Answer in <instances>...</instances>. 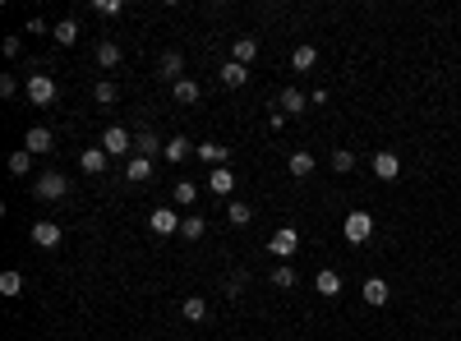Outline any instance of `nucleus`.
Here are the masks:
<instances>
[{
	"label": "nucleus",
	"instance_id": "nucleus-1",
	"mask_svg": "<svg viewBox=\"0 0 461 341\" xmlns=\"http://www.w3.org/2000/svg\"><path fill=\"white\" fill-rule=\"evenodd\" d=\"M33 194H37V199H46V203H61L65 194H70V180H65L61 171H46V175H37Z\"/></svg>",
	"mask_w": 461,
	"mask_h": 341
},
{
	"label": "nucleus",
	"instance_id": "nucleus-2",
	"mask_svg": "<svg viewBox=\"0 0 461 341\" xmlns=\"http://www.w3.org/2000/svg\"><path fill=\"white\" fill-rule=\"evenodd\" d=\"M341 236H346L351 245H365V240L374 236V217H369V212H351V217L341 221Z\"/></svg>",
	"mask_w": 461,
	"mask_h": 341
},
{
	"label": "nucleus",
	"instance_id": "nucleus-3",
	"mask_svg": "<svg viewBox=\"0 0 461 341\" xmlns=\"http://www.w3.org/2000/svg\"><path fill=\"white\" fill-rule=\"evenodd\" d=\"M97 148H106V157H125V152H134V134L120 130V125H111V130L102 134V143Z\"/></svg>",
	"mask_w": 461,
	"mask_h": 341
},
{
	"label": "nucleus",
	"instance_id": "nucleus-4",
	"mask_svg": "<svg viewBox=\"0 0 461 341\" xmlns=\"http://www.w3.org/2000/svg\"><path fill=\"white\" fill-rule=\"evenodd\" d=\"M28 102L33 106H51L56 102V79L51 74H28Z\"/></svg>",
	"mask_w": 461,
	"mask_h": 341
},
{
	"label": "nucleus",
	"instance_id": "nucleus-5",
	"mask_svg": "<svg viewBox=\"0 0 461 341\" xmlns=\"http://www.w3.org/2000/svg\"><path fill=\"white\" fill-rule=\"evenodd\" d=\"M268 249H272V254H277V258H291V254H296V249H300V231H296V226H281V231H272Z\"/></svg>",
	"mask_w": 461,
	"mask_h": 341
},
{
	"label": "nucleus",
	"instance_id": "nucleus-6",
	"mask_svg": "<svg viewBox=\"0 0 461 341\" xmlns=\"http://www.w3.org/2000/svg\"><path fill=\"white\" fill-rule=\"evenodd\" d=\"M194 157H199V162H208V167L212 171H217V167H227V157H231V148H227V143H199V148H194Z\"/></svg>",
	"mask_w": 461,
	"mask_h": 341
},
{
	"label": "nucleus",
	"instance_id": "nucleus-7",
	"mask_svg": "<svg viewBox=\"0 0 461 341\" xmlns=\"http://www.w3.org/2000/svg\"><path fill=\"white\" fill-rule=\"evenodd\" d=\"M61 240H65L61 221H37V226H33V245H42V249H56Z\"/></svg>",
	"mask_w": 461,
	"mask_h": 341
},
{
	"label": "nucleus",
	"instance_id": "nucleus-8",
	"mask_svg": "<svg viewBox=\"0 0 461 341\" xmlns=\"http://www.w3.org/2000/svg\"><path fill=\"white\" fill-rule=\"evenodd\" d=\"M51 143H56V134L46 130V125H33V130L24 134V148L33 152V157H37V152H51Z\"/></svg>",
	"mask_w": 461,
	"mask_h": 341
},
{
	"label": "nucleus",
	"instance_id": "nucleus-9",
	"mask_svg": "<svg viewBox=\"0 0 461 341\" xmlns=\"http://www.w3.org/2000/svg\"><path fill=\"white\" fill-rule=\"evenodd\" d=\"M374 175H378V180H397V175H401V157L392 148L374 152Z\"/></svg>",
	"mask_w": 461,
	"mask_h": 341
},
{
	"label": "nucleus",
	"instance_id": "nucleus-10",
	"mask_svg": "<svg viewBox=\"0 0 461 341\" xmlns=\"http://www.w3.org/2000/svg\"><path fill=\"white\" fill-rule=\"evenodd\" d=\"M180 221L185 217H175V208H157L152 217H148V226L157 231V236H175V231H180Z\"/></svg>",
	"mask_w": 461,
	"mask_h": 341
},
{
	"label": "nucleus",
	"instance_id": "nucleus-11",
	"mask_svg": "<svg viewBox=\"0 0 461 341\" xmlns=\"http://www.w3.org/2000/svg\"><path fill=\"white\" fill-rule=\"evenodd\" d=\"M360 295H365V305H374V309H378V305H388L392 290H388V281H383V277H369L365 286H360Z\"/></svg>",
	"mask_w": 461,
	"mask_h": 341
},
{
	"label": "nucleus",
	"instance_id": "nucleus-12",
	"mask_svg": "<svg viewBox=\"0 0 461 341\" xmlns=\"http://www.w3.org/2000/svg\"><path fill=\"white\" fill-rule=\"evenodd\" d=\"M314 167H318V162H314V152H291V157H286V171L296 175V180H309Z\"/></svg>",
	"mask_w": 461,
	"mask_h": 341
},
{
	"label": "nucleus",
	"instance_id": "nucleus-13",
	"mask_svg": "<svg viewBox=\"0 0 461 341\" xmlns=\"http://www.w3.org/2000/svg\"><path fill=\"white\" fill-rule=\"evenodd\" d=\"M162 74H166L171 83H180V79H185V56H180V51H162Z\"/></svg>",
	"mask_w": 461,
	"mask_h": 341
},
{
	"label": "nucleus",
	"instance_id": "nucleus-14",
	"mask_svg": "<svg viewBox=\"0 0 461 341\" xmlns=\"http://www.w3.org/2000/svg\"><path fill=\"white\" fill-rule=\"evenodd\" d=\"M222 83H227V88H244V83H249V65L227 61V65H222Z\"/></svg>",
	"mask_w": 461,
	"mask_h": 341
},
{
	"label": "nucleus",
	"instance_id": "nucleus-15",
	"mask_svg": "<svg viewBox=\"0 0 461 341\" xmlns=\"http://www.w3.org/2000/svg\"><path fill=\"white\" fill-rule=\"evenodd\" d=\"M78 167H83L88 175H102V171H106V148H83Z\"/></svg>",
	"mask_w": 461,
	"mask_h": 341
},
{
	"label": "nucleus",
	"instance_id": "nucleus-16",
	"mask_svg": "<svg viewBox=\"0 0 461 341\" xmlns=\"http://www.w3.org/2000/svg\"><path fill=\"white\" fill-rule=\"evenodd\" d=\"M180 314L190 318V323H203V318H208V300H203V295H185Z\"/></svg>",
	"mask_w": 461,
	"mask_h": 341
},
{
	"label": "nucleus",
	"instance_id": "nucleus-17",
	"mask_svg": "<svg viewBox=\"0 0 461 341\" xmlns=\"http://www.w3.org/2000/svg\"><path fill=\"white\" fill-rule=\"evenodd\" d=\"M314 286H318V295H341V277H337V272H332V268H323L318 272V277H314Z\"/></svg>",
	"mask_w": 461,
	"mask_h": 341
},
{
	"label": "nucleus",
	"instance_id": "nucleus-18",
	"mask_svg": "<svg viewBox=\"0 0 461 341\" xmlns=\"http://www.w3.org/2000/svg\"><path fill=\"white\" fill-rule=\"evenodd\" d=\"M254 56H259V42H254V37H240V42L231 46V61L235 65H254Z\"/></svg>",
	"mask_w": 461,
	"mask_h": 341
},
{
	"label": "nucleus",
	"instance_id": "nucleus-19",
	"mask_svg": "<svg viewBox=\"0 0 461 341\" xmlns=\"http://www.w3.org/2000/svg\"><path fill=\"white\" fill-rule=\"evenodd\" d=\"M208 189L217 194V199H227V194L235 189V175H231L227 167H217V171H212V180H208Z\"/></svg>",
	"mask_w": 461,
	"mask_h": 341
},
{
	"label": "nucleus",
	"instance_id": "nucleus-20",
	"mask_svg": "<svg viewBox=\"0 0 461 341\" xmlns=\"http://www.w3.org/2000/svg\"><path fill=\"white\" fill-rule=\"evenodd\" d=\"M305 102H309V97L300 93V88H281V111H286V115H300V111H305Z\"/></svg>",
	"mask_w": 461,
	"mask_h": 341
},
{
	"label": "nucleus",
	"instance_id": "nucleus-21",
	"mask_svg": "<svg viewBox=\"0 0 461 341\" xmlns=\"http://www.w3.org/2000/svg\"><path fill=\"white\" fill-rule=\"evenodd\" d=\"M125 175H130L134 184H143V180L152 175V157H139V152H134V157H130V167H125Z\"/></svg>",
	"mask_w": 461,
	"mask_h": 341
},
{
	"label": "nucleus",
	"instance_id": "nucleus-22",
	"mask_svg": "<svg viewBox=\"0 0 461 341\" xmlns=\"http://www.w3.org/2000/svg\"><path fill=\"white\" fill-rule=\"evenodd\" d=\"M162 152H166V162H185V157H190V152H194V143H190V139H185V134H175V139H171V143H166V148H162Z\"/></svg>",
	"mask_w": 461,
	"mask_h": 341
},
{
	"label": "nucleus",
	"instance_id": "nucleus-23",
	"mask_svg": "<svg viewBox=\"0 0 461 341\" xmlns=\"http://www.w3.org/2000/svg\"><path fill=\"white\" fill-rule=\"evenodd\" d=\"M51 37H56L61 46H74V42H78V23H74V19H61V23L51 28Z\"/></svg>",
	"mask_w": 461,
	"mask_h": 341
},
{
	"label": "nucleus",
	"instance_id": "nucleus-24",
	"mask_svg": "<svg viewBox=\"0 0 461 341\" xmlns=\"http://www.w3.org/2000/svg\"><path fill=\"white\" fill-rule=\"evenodd\" d=\"M97 65H102V70H115V65H120V46L115 42H97Z\"/></svg>",
	"mask_w": 461,
	"mask_h": 341
},
{
	"label": "nucleus",
	"instance_id": "nucleus-25",
	"mask_svg": "<svg viewBox=\"0 0 461 341\" xmlns=\"http://www.w3.org/2000/svg\"><path fill=\"white\" fill-rule=\"evenodd\" d=\"M291 65L305 74V70H314V65H318V51H314V46H296V51H291Z\"/></svg>",
	"mask_w": 461,
	"mask_h": 341
},
{
	"label": "nucleus",
	"instance_id": "nucleus-26",
	"mask_svg": "<svg viewBox=\"0 0 461 341\" xmlns=\"http://www.w3.org/2000/svg\"><path fill=\"white\" fill-rule=\"evenodd\" d=\"M203 231H208V217H194V212H190V217L180 221V236L185 240H203Z\"/></svg>",
	"mask_w": 461,
	"mask_h": 341
},
{
	"label": "nucleus",
	"instance_id": "nucleus-27",
	"mask_svg": "<svg viewBox=\"0 0 461 341\" xmlns=\"http://www.w3.org/2000/svg\"><path fill=\"white\" fill-rule=\"evenodd\" d=\"M175 88V102H180V106H194V102H199V83H194V79H180V83H171Z\"/></svg>",
	"mask_w": 461,
	"mask_h": 341
},
{
	"label": "nucleus",
	"instance_id": "nucleus-28",
	"mask_svg": "<svg viewBox=\"0 0 461 341\" xmlns=\"http://www.w3.org/2000/svg\"><path fill=\"white\" fill-rule=\"evenodd\" d=\"M134 148H139V157H152V152H162V148H166V143H157V134H152V130H139Z\"/></svg>",
	"mask_w": 461,
	"mask_h": 341
},
{
	"label": "nucleus",
	"instance_id": "nucleus-29",
	"mask_svg": "<svg viewBox=\"0 0 461 341\" xmlns=\"http://www.w3.org/2000/svg\"><path fill=\"white\" fill-rule=\"evenodd\" d=\"M296 268H291V263H277V268H272V286H281V290H291V286H296Z\"/></svg>",
	"mask_w": 461,
	"mask_h": 341
},
{
	"label": "nucleus",
	"instance_id": "nucleus-30",
	"mask_svg": "<svg viewBox=\"0 0 461 341\" xmlns=\"http://www.w3.org/2000/svg\"><path fill=\"white\" fill-rule=\"evenodd\" d=\"M332 171H337V175L356 171V152H351V148H337V152H332Z\"/></svg>",
	"mask_w": 461,
	"mask_h": 341
},
{
	"label": "nucleus",
	"instance_id": "nucleus-31",
	"mask_svg": "<svg viewBox=\"0 0 461 341\" xmlns=\"http://www.w3.org/2000/svg\"><path fill=\"white\" fill-rule=\"evenodd\" d=\"M88 9H93L97 19H115L120 14V0H88Z\"/></svg>",
	"mask_w": 461,
	"mask_h": 341
},
{
	"label": "nucleus",
	"instance_id": "nucleus-32",
	"mask_svg": "<svg viewBox=\"0 0 461 341\" xmlns=\"http://www.w3.org/2000/svg\"><path fill=\"white\" fill-rule=\"evenodd\" d=\"M227 217H231V226H249V221H254V217H249V203H240V199L227 208Z\"/></svg>",
	"mask_w": 461,
	"mask_h": 341
},
{
	"label": "nucleus",
	"instance_id": "nucleus-33",
	"mask_svg": "<svg viewBox=\"0 0 461 341\" xmlns=\"http://www.w3.org/2000/svg\"><path fill=\"white\" fill-rule=\"evenodd\" d=\"M93 97H97V102H102V106H111V102H115V97H120V88H115L111 79H102V83H97V88H93Z\"/></svg>",
	"mask_w": 461,
	"mask_h": 341
},
{
	"label": "nucleus",
	"instance_id": "nucleus-34",
	"mask_svg": "<svg viewBox=\"0 0 461 341\" xmlns=\"http://www.w3.org/2000/svg\"><path fill=\"white\" fill-rule=\"evenodd\" d=\"M9 171H14V175H28V171H33V152H28V148H19L14 157H9Z\"/></svg>",
	"mask_w": 461,
	"mask_h": 341
},
{
	"label": "nucleus",
	"instance_id": "nucleus-35",
	"mask_svg": "<svg viewBox=\"0 0 461 341\" xmlns=\"http://www.w3.org/2000/svg\"><path fill=\"white\" fill-rule=\"evenodd\" d=\"M19 290H24V277H19V272H5V277H0V295H19Z\"/></svg>",
	"mask_w": 461,
	"mask_h": 341
},
{
	"label": "nucleus",
	"instance_id": "nucleus-36",
	"mask_svg": "<svg viewBox=\"0 0 461 341\" xmlns=\"http://www.w3.org/2000/svg\"><path fill=\"white\" fill-rule=\"evenodd\" d=\"M194 199H199V189H194V180H180V184H175V203H185V208H190Z\"/></svg>",
	"mask_w": 461,
	"mask_h": 341
},
{
	"label": "nucleus",
	"instance_id": "nucleus-37",
	"mask_svg": "<svg viewBox=\"0 0 461 341\" xmlns=\"http://www.w3.org/2000/svg\"><path fill=\"white\" fill-rule=\"evenodd\" d=\"M0 93H5V97L19 93V79H14V74H5V79H0Z\"/></svg>",
	"mask_w": 461,
	"mask_h": 341
},
{
	"label": "nucleus",
	"instance_id": "nucleus-38",
	"mask_svg": "<svg viewBox=\"0 0 461 341\" xmlns=\"http://www.w3.org/2000/svg\"><path fill=\"white\" fill-rule=\"evenodd\" d=\"M240 290H244V272H235V277L227 281V295H240Z\"/></svg>",
	"mask_w": 461,
	"mask_h": 341
},
{
	"label": "nucleus",
	"instance_id": "nucleus-39",
	"mask_svg": "<svg viewBox=\"0 0 461 341\" xmlns=\"http://www.w3.org/2000/svg\"><path fill=\"white\" fill-rule=\"evenodd\" d=\"M457 318H461V309H457Z\"/></svg>",
	"mask_w": 461,
	"mask_h": 341
}]
</instances>
